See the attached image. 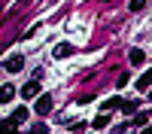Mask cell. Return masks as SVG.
I'll list each match as a JSON object with an SVG mask.
<instances>
[{
    "mask_svg": "<svg viewBox=\"0 0 152 134\" xmlns=\"http://www.w3.org/2000/svg\"><path fill=\"white\" fill-rule=\"evenodd\" d=\"M3 67H6V73H18V70L24 67V58H21V55H9Z\"/></svg>",
    "mask_w": 152,
    "mask_h": 134,
    "instance_id": "cell-1",
    "label": "cell"
},
{
    "mask_svg": "<svg viewBox=\"0 0 152 134\" xmlns=\"http://www.w3.org/2000/svg\"><path fill=\"white\" fill-rule=\"evenodd\" d=\"M37 113H40V116H46L49 113V110H52V97H49V94H37Z\"/></svg>",
    "mask_w": 152,
    "mask_h": 134,
    "instance_id": "cell-2",
    "label": "cell"
},
{
    "mask_svg": "<svg viewBox=\"0 0 152 134\" xmlns=\"http://www.w3.org/2000/svg\"><path fill=\"white\" fill-rule=\"evenodd\" d=\"M37 94H40V79H31L21 85V97H37Z\"/></svg>",
    "mask_w": 152,
    "mask_h": 134,
    "instance_id": "cell-3",
    "label": "cell"
},
{
    "mask_svg": "<svg viewBox=\"0 0 152 134\" xmlns=\"http://www.w3.org/2000/svg\"><path fill=\"white\" fill-rule=\"evenodd\" d=\"M128 61H131L134 67H140L143 61H146V52H143V49H131V52H128Z\"/></svg>",
    "mask_w": 152,
    "mask_h": 134,
    "instance_id": "cell-4",
    "label": "cell"
},
{
    "mask_svg": "<svg viewBox=\"0 0 152 134\" xmlns=\"http://www.w3.org/2000/svg\"><path fill=\"white\" fill-rule=\"evenodd\" d=\"M12 97H15V89L12 85H0V104H9Z\"/></svg>",
    "mask_w": 152,
    "mask_h": 134,
    "instance_id": "cell-5",
    "label": "cell"
},
{
    "mask_svg": "<svg viewBox=\"0 0 152 134\" xmlns=\"http://www.w3.org/2000/svg\"><path fill=\"white\" fill-rule=\"evenodd\" d=\"M9 119H12V125H21V122L28 119V107H15V113H12Z\"/></svg>",
    "mask_w": 152,
    "mask_h": 134,
    "instance_id": "cell-6",
    "label": "cell"
},
{
    "mask_svg": "<svg viewBox=\"0 0 152 134\" xmlns=\"http://www.w3.org/2000/svg\"><path fill=\"white\" fill-rule=\"evenodd\" d=\"M67 55H73V46L70 43H58L55 46V58H67Z\"/></svg>",
    "mask_w": 152,
    "mask_h": 134,
    "instance_id": "cell-7",
    "label": "cell"
},
{
    "mask_svg": "<svg viewBox=\"0 0 152 134\" xmlns=\"http://www.w3.org/2000/svg\"><path fill=\"white\" fill-rule=\"evenodd\" d=\"M149 85H152V70H146V73H143V76H140V79H137V89H140V92H146V89H149Z\"/></svg>",
    "mask_w": 152,
    "mask_h": 134,
    "instance_id": "cell-8",
    "label": "cell"
},
{
    "mask_svg": "<svg viewBox=\"0 0 152 134\" xmlns=\"http://www.w3.org/2000/svg\"><path fill=\"white\" fill-rule=\"evenodd\" d=\"M91 125H94L97 131H100V128H107V125H110V116H107V113H100V116H97V119L91 122Z\"/></svg>",
    "mask_w": 152,
    "mask_h": 134,
    "instance_id": "cell-9",
    "label": "cell"
},
{
    "mask_svg": "<svg viewBox=\"0 0 152 134\" xmlns=\"http://www.w3.org/2000/svg\"><path fill=\"white\" fill-rule=\"evenodd\" d=\"M122 113H137V101H122Z\"/></svg>",
    "mask_w": 152,
    "mask_h": 134,
    "instance_id": "cell-10",
    "label": "cell"
},
{
    "mask_svg": "<svg viewBox=\"0 0 152 134\" xmlns=\"http://www.w3.org/2000/svg\"><path fill=\"white\" fill-rule=\"evenodd\" d=\"M128 9H131V12H140V9H146V0H131V3H128Z\"/></svg>",
    "mask_w": 152,
    "mask_h": 134,
    "instance_id": "cell-11",
    "label": "cell"
},
{
    "mask_svg": "<svg viewBox=\"0 0 152 134\" xmlns=\"http://www.w3.org/2000/svg\"><path fill=\"white\" fill-rule=\"evenodd\" d=\"M116 107H122V101H119V97H110V101L104 104V110H107V113H110V110H116Z\"/></svg>",
    "mask_w": 152,
    "mask_h": 134,
    "instance_id": "cell-12",
    "label": "cell"
},
{
    "mask_svg": "<svg viewBox=\"0 0 152 134\" xmlns=\"http://www.w3.org/2000/svg\"><path fill=\"white\" fill-rule=\"evenodd\" d=\"M149 97H152V94H149Z\"/></svg>",
    "mask_w": 152,
    "mask_h": 134,
    "instance_id": "cell-13",
    "label": "cell"
}]
</instances>
